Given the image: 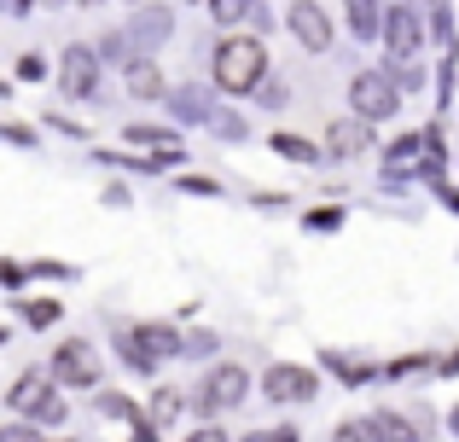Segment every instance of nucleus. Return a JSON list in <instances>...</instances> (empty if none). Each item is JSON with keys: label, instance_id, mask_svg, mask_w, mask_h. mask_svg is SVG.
Masks as SVG:
<instances>
[{"label": "nucleus", "instance_id": "nucleus-1", "mask_svg": "<svg viewBox=\"0 0 459 442\" xmlns=\"http://www.w3.org/2000/svg\"><path fill=\"white\" fill-rule=\"evenodd\" d=\"M262 70H268V53H262L256 35H227V41L215 47V82H221L227 93H250L262 82Z\"/></svg>", "mask_w": 459, "mask_h": 442}, {"label": "nucleus", "instance_id": "nucleus-2", "mask_svg": "<svg viewBox=\"0 0 459 442\" xmlns=\"http://www.w3.org/2000/svg\"><path fill=\"white\" fill-rule=\"evenodd\" d=\"M395 100H402V88L390 82V70H355V82H349V105L360 111V123H384V117H395Z\"/></svg>", "mask_w": 459, "mask_h": 442}, {"label": "nucleus", "instance_id": "nucleus-3", "mask_svg": "<svg viewBox=\"0 0 459 442\" xmlns=\"http://www.w3.org/2000/svg\"><path fill=\"white\" fill-rule=\"evenodd\" d=\"M378 35L390 41L395 65H413V58H419V47H425V18H419V6H413V0H395V6H390V18L378 23Z\"/></svg>", "mask_w": 459, "mask_h": 442}, {"label": "nucleus", "instance_id": "nucleus-4", "mask_svg": "<svg viewBox=\"0 0 459 442\" xmlns=\"http://www.w3.org/2000/svg\"><path fill=\"white\" fill-rule=\"evenodd\" d=\"M163 355H180V332L175 326H134V332H123V361L128 367H140V373H152Z\"/></svg>", "mask_w": 459, "mask_h": 442}, {"label": "nucleus", "instance_id": "nucleus-5", "mask_svg": "<svg viewBox=\"0 0 459 442\" xmlns=\"http://www.w3.org/2000/svg\"><path fill=\"white\" fill-rule=\"evenodd\" d=\"M262 390H268V402H280V408H297V402H314L320 378L297 361H273L268 373H262Z\"/></svg>", "mask_w": 459, "mask_h": 442}, {"label": "nucleus", "instance_id": "nucleus-6", "mask_svg": "<svg viewBox=\"0 0 459 442\" xmlns=\"http://www.w3.org/2000/svg\"><path fill=\"white\" fill-rule=\"evenodd\" d=\"M53 378H58V385H70V390H88L93 378H100V367H93V350H88L82 338L58 343V355H53Z\"/></svg>", "mask_w": 459, "mask_h": 442}, {"label": "nucleus", "instance_id": "nucleus-7", "mask_svg": "<svg viewBox=\"0 0 459 442\" xmlns=\"http://www.w3.org/2000/svg\"><path fill=\"white\" fill-rule=\"evenodd\" d=\"M169 23H175V12H169V6H146L134 23H128V35H123V53H128V58L152 53V47L169 35Z\"/></svg>", "mask_w": 459, "mask_h": 442}, {"label": "nucleus", "instance_id": "nucleus-8", "mask_svg": "<svg viewBox=\"0 0 459 442\" xmlns=\"http://www.w3.org/2000/svg\"><path fill=\"white\" fill-rule=\"evenodd\" d=\"M245 390H250V378H245V367H215L210 378H204V402L198 408H238L245 402Z\"/></svg>", "mask_w": 459, "mask_h": 442}, {"label": "nucleus", "instance_id": "nucleus-9", "mask_svg": "<svg viewBox=\"0 0 459 442\" xmlns=\"http://www.w3.org/2000/svg\"><path fill=\"white\" fill-rule=\"evenodd\" d=\"M291 35L308 47V53H325V47H332V18H325L314 0H297L291 6Z\"/></svg>", "mask_w": 459, "mask_h": 442}, {"label": "nucleus", "instance_id": "nucleus-10", "mask_svg": "<svg viewBox=\"0 0 459 442\" xmlns=\"http://www.w3.org/2000/svg\"><path fill=\"white\" fill-rule=\"evenodd\" d=\"M93 88H100V58H93L88 47H70L65 53V93L70 100H88Z\"/></svg>", "mask_w": 459, "mask_h": 442}, {"label": "nucleus", "instance_id": "nucleus-11", "mask_svg": "<svg viewBox=\"0 0 459 442\" xmlns=\"http://www.w3.org/2000/svg\"><path fill=\"white\" fill-rule=\"evenodd\" d=\"M123 82H128V93H134V100H163V70L152 65V58H128L123 65Z\"/></svg>", "mask_w": 459, "mask_h": 442}, {"label": "nucleus", "instance_id": "nucleus-12", "mask_svg": "<svg viewBox=\"0 0 459 442\" xmlns=\"http://www.w3.org/2000/svg\"><path fill=\"white\" fill-rule=\"evenodd\" d=\"M47 396H53V385H47V373H23L18 385H12V408H18V413H30V420L41 413V402H47Z\"/></svg>", "mask_w": 459, "mask_h": 442}, {"label": "nucleus", "instance_id": "nucleus-13", "mask_svg": "<svg viewBox=\"0 0 459 442\" xmlns=\"http://www.w3.org/2000/svg\"><path fill=\"white\" fill-rule=\"evenodd\" d=\"M128 140H134V146H152V152H163V158H180V134H175V128L128 123Z\"/></svg>", "mask_w": 459, "mask_h": 442}, {"label": "nucleus", "instance_id": "nucleus-14", "mask_svg": "<svg viewBox=\"0 0 459 442\" xmlns=\"http://www.w3.org/2000/svg\"><path fill=\"white\" fill-rule=\"evenodd\" d=\"M360 146H367V123H332L325 128V152H337V158H355Z\"/></svg>", "mask_w": 459, "mask_h": 442}, {"label": "nucleus", "instance_id": "nucleus-15", "mask_svg": "<svg viewBox=\"0 0 459 442\" xmlns=\"http://www.w3.org/2000/svg\"><path fill=\"white\" fill-rule=\"evenodd\" d=\"M367 425H372V437H378V442H419V431L402 420V413H372Z\"/></svg>", "mask_w": 459, "mask_h": 442}, {"label": "nucleus", "instance_id": "nucleus-16", "mask_svg": "<svg viewBox=\"0 0 459 442\" xmlns=\"http://www.w3.org/2000/svg\"><path fill=\"white\" fill-rule=\"evenodd\" d=\"M378 0H349V30L360 35V41H372V35H378Z\"/></svg>", "mask_w": 459, "mask_h": 442}, {"label": "nucleus", "instance_id": "nucleus-17", "mask_svg": "<svg viewBox=\"0 0 459 442\" xmlns=\"http://www.w3.org/2000/svg\"><path fill=\"white\" fill-rule=\"evenodd\" d=\"M180 408H186V402H180V390H157V396H152V420H157V425L180 420Z\"/></svg>", "mask_w": 459, "mask_h": 442}, {"label": "nucleus", "instance_id": "nucleus-18", "mask_svg": "<svg viewBox=\"0 0 459 442\" xmlns=\"http://www.w3.org/2000/svg\"><path fill=\"white\" fill-rule=\"evenodd\" d=\"M23 320H30V326H53L58 303H53V297H35V303H23Z\"/></svg>", "mask_w": 459, "mask_h": 442}, {"label": "nucleus", "instance_id": "nucleus-19", "mask_svg": "<svg viewBox=\"0 0 459 442\" xmlns=\"http://www.w3.org/2000/svg\"><path fill=\"white\" fill-rule=\"evenodd\" d=\"M430 35H437V41H448L454 47V18H448V6H442V0H430Z\"/></svg>", "mask_w": 459, "mask_h": 442}, {"label": "nucleus", "instance_id": "nucleus-20", "mask_svg": "<svg viewBox=\"0 0 459 442\" xmlns=\"http://www.w3.org/2000/svg\"><path fill=\"white\" fill-rule=\"evenodd\" d=\"M210 12H215V23H238V18H250V0H210Z\"/></svg>", "mask_w": 459, "mask_h": 442}, {"label": "nucleus", "instance_id": "nucleus-21", "mask_svg": "<svg viewBox=\"0 0 459 442\" xmlns=\"http://www.w3.org/2000/svg\"><path fill=\"white\" fill-rule=\"evenodd\" d=\"M332 442H378V437H372V425H367V420H343V425L332 431Z\"/></svg>", "mask_w": 459, "mask_h": 442}, {"label": "nucleus", "instance_id": "nucleus-22", "mask_svg": "<svg viewBox=\"0 0 459 442\" xmlns=\"http://www.w3.org/2000/svg\"><path fill=\"white\" fill-rule=\"evenodd\" d=\"M273 152H285V158H297V163H314V146L308 140H291V134H273Z\"/></svg>", "mask_w": 459, "mask_h": 442}, {"label": "nucleus", "instance_id": "nucleus-23", "mask_svg": "<svg viewBox=\"0 0 459 442\" xmlns=\"http://www.w3.org/2000/svg\"><path fill=\"white\" fill-rule=\"evenodd\" d=\"M175 105H180L186 117H210V100H204L198 88H180V93H175Z\"/></svg>", "mask_w": 459, "mask_h": 442}, {"label": "nucleus", "instance_id": "nucleus-24", "mask_svg": "<svg viewBox=\"0 0 459 442\" xmlns=\"http://www.w3.org/2000/svg\"><path fill=\"white\" fill-rule=\"evenodd\" d=\"M0 442H47L35 425H0Z\"/></svg>", "mask_w": 459, "mask_h": 442}, {"label": "nucleus", "instance_id": "nucleus-25", "mask_svg": "<svg viewBox=\"0 0 459 442\" xmlns=\"http://www.w3.org/2000/svg\"><path fill=\"white\" fill-rule=\"evenodd\" d=\"M18 76H23V82H41V76H47L41 53H23V58H18Z\"/></svg>", "mask_w": 459, "mask_h": 442}, {"label": "nucleus", "instance_id": "nucleus-26", "mask_svg": "<svg viewBox=\"0 0 459 442\" xmlns=\"http://www.w3.org/2000/svg\"><path fill=\"white\" fill-rule=\"evenodd\" d=\"M245 442H297V431H291V425H280V431H250Z\"/></svg>", "mask_w": 459, "mask_h": 442}, {"label": "nucleus", "instance_id": "nucleus-27", "mask_svg": "<svg viewBox=\"0 0 459 442\" xmlns=\"http://www.w3.org/2000/svg\"><path fill=\"white\" fill-rule=\"evenodd\" d=\"M186 442H227V431H221V425H198Z\"/></svg>", "mask_w": 459, "mask_h": 442}, {"label": "nucleus", "instance_id": "nucleus-28", "mask_svg": "<svg viewBox=\"0 0 459 442\" xmlns=\"http://www.w3.org/2000/svg\"><path fill=\"white\" fill-rule=\"evenodd\" d=\"M76 6H93V0H76Z\"/></svg>", "mask_w": 459, "mask_h": 442}, {"label": "nucleus", "instance_id": "nucleus-29", "mask_svg": "<svg viewBox=\"0 0 459 442\" xmlns=\"http://www.w3.org/2000/svg\"><path fill=\"white\" fill-rule=\"evenodd\" d=\"M454 431H459V413H454Z\"/></svg>", "mask_w": 459, "mask_h": 442}]
</instances>
